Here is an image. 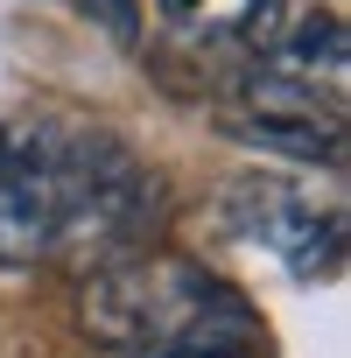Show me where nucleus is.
<instances>
[{
	"label": "nucleus",
	"instance_id": "obj_1",
	"mask_svg": "<svg viewBox=\"0 0 351 358\" xmlns=\"http://www.w3.org/2000/svg\"><path fill=\"white\" fill-rule=\"evenodd\" d=\"M78 316L92 337H106L113 351H141V344H190V351H225V358H253V316L246 302L211 281L204 267L176 260V253H148V260H106L85 295Z\"/></svg>",
	"mask_w": 351,
	"mask_h": 358
},
{
	"label": "nucleus",
	"instance_id": "obj_2",
	"mask_svg": "<svg viewBox=\"0 0 351 358\" xmlns=\"http://www.w3.org/2000/svg\"><path fill=\"white\" fill-rule=\"evenodd\" d=\"M43 183H50V211H57V246L71 253H113L148 225V176L141 162L113 141V134H85V127H43L36 141Z\"/></svg>",
	"mask_w": 351,
	"mask_h": 358
},
{
	"label": "nucleus",
	"instance_id": "obj_3",
	"mask_svg": "<svg viewBox=\"0 0 351 358\" xmlns=\"http://www.w3.org/2000/svg\"><path fill=\"white\" fill-rule=\"evenodd\" d=\"M225 204H246V211H232V225L246 239L274 246L295 274H330L337 253H344V218L323 211L316 197L288 190V183H260V176H246V183L225 190Z\"/></svg>",
	"mask_w": 351,
	"mask_h": 358
},
{
	"label": "nucleus",
	"instance_id": "obj_4",
	"mask_svg": "<svg viewBox=\"0 0 351 358\" xmlns=\"http://www.w3.org/2000/svg\"><path fill=\"white\" fill-rule=\"evenodd\" d=\"M57 246V211L29 134H0V267H36Z\"/></svg>",
	"mask_w": 351,
	"mask_h": 358
},
{
	"label": "nucleus",
	"instance_id": "obj_5",
	"mask_svg": "<svg viewBox=\"0 0 351 358\" xmlns=\"http://www.w3.org/2000/svg\"><path fill=\"white\" fill-rule=\"evenodd\" d=\"M218 134L246 155H281V162H302V169H344V127L337 120H316V113H218Z\"/></svg>",
	"mask_w": 351,
	"mask_h": 358
},
{
	"label": "nucleus",
	"instance_id": "obj_6",
	"mask_svg": "<svg viewBox=\"0 0 351 358\" xmlns=\"http://www.w3.org/2000/svg\"><path fill=\"white\" fill-rule=\"evenodd\" d=\"M274 57L288 64V78H344V64H351V43H344V22L337 15H302L295 29H288V43H274Z\"/></svg>",
	"mask_w": 351,
	"mask_h": 358
},
{
	"label": "nucleus",
	"instance_id": "obj_7",
	"mask_svg": "<svg viewBox=\"0 0 351 358\" xmlns=\"http://www.w3.org/2000/svg\"><path fill=\"white\" fill-rule=\"evenodd\" d=\"M78 15H85L92 29H106L120 50L141 43V0H78Z\"/></svg>",
	"mask_w": 351,
	"mask_h": 358
},
{
	"label": "nucleus",
	"instance_id": "obj_8",
	"mask_svg": "<svg viewBox=\"0 0 351 358\" xmlns=\"http://www.w3.org/2000/svg\"><path fill=\"white\" fill-rule=\"evenodd\" d=\"M239 43H246V50H274V43H281V0H246Z\"/></svg>",
	"mask_w": 351,
	"mask_h": 358
},
{
	"label": "nucleus",
	"instance_id": "obj_9",
	"mask_svg": "<svg viewBox=\"0 0 351 358\" xmlns=\"http://www.w3.org/2000/svg\"><path fill=\"white\" fill-rule=\"evenodd\" d=\"M162 8H169V15H190V8H197V0H162Z\"/></svg>",
	"mask_w": 351,
	"mask_h": 358
}]
</instances>
